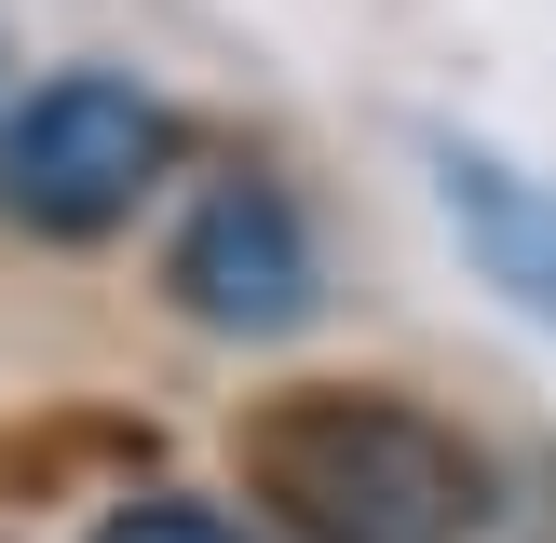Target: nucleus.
<instances>
[{
	"label": "nucleus",
	"mask_w": 556,
	"mask_h": 543,
	"mask_svg": "<svg viewBox=\"0 0 556 543\" xmlns=\"http://www.w3.org/2000/svg\"><path fill=\"white\" fill-rule=\"evenodd\" d=\"M421 163H434V217L462 231V258H476L530 326H556V177L476 150V136H421Z\"/></svg>",
	"instance_id": "obj_4"
},
{
	"label": "nucleus",
	"mask_w": 556,
	"mask_h": 543,
	"mask_svg": "<svg viewBox=\"0 0 556 543\" xmlns=\"http://www.w3.org/2000/svg\"><path fill=\"white\" fill-rule=\"evenodd\" d=\"M163 286H177L190 326L217 340H299L326 313V258H313V217H299L286 177H217L204 204L177 217L163 244Z\"/></svg>",
	"instance_id": "obj_3"
},
{
	"label": "nucleus",
	"mask_w": 556,
	"mask_h": 543,
	"mask_svg": "<svg viewBox=\"0 0 556 543\" xmlns=\"http://www.w3.org/2000/svg\"><path fill=\"white\" fill-rule=\"evenodd\" d=\"M244 489L299 543H476L489 530V462L407 394H271L244 421Z\"/></svg>",
	"instance_id": "obj_1"
},
{
	"label": "nucleus",
	"mask_w": 556,
	"mask_h": 543,
	"mask_svg": "<svg viewBox=\"0 0 556 543\" xmlns=\"http://www.w3.org/2000/svg\"><path fill=\"white\" fill-rule=\"evenodd\" d=\"M96 543H271L258 516H217V503H177V489H150V503H109Z\"/></svg>",
	"instance_id": "obj_5"
},
{
	"label": "nucleus",
	"mask_w": 556,
	"mask_h": 543,
	"mask_svg": "<svg viewBox=\"0 0 556 543\" xmlns=\"http://www.w3.org/2000/svg\"><path fill=\"white\" fill-rule=\"evenodd\" d=\"M163 163H177V109L136 68H54L0 109V217L41 231V244L123 231L163 190Z\"/></svg>",
	"instance_id": "obj_2"
}]
</instances>
